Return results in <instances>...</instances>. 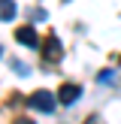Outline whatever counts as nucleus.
<instances>
[{
    "instance_id": "20e7f679",
    "label": "nucleus",
    "mask_w": 121,
    "mask_h": 124,
    "mask_svg": "<svg viewBox=\"0 0 121 124\" xmlns=\"http://www.w3.org/2000/svg\"><path fill=\"white\" fill-rule=\"evenodd\" d=\"M82 94V88L79 85H60V91H58V100L60 103H76V97Z\"/></svg>"
},
{
    "instance_id": "39448f33",
    "label": "nucleus",
    "mask_w": 121,
    "mask_h": 124,
    "mask_svg": "<svg viewBox=\"0 0 121 124\" xmlns=\"http://www.w3.org/2000/svg\"><path fill=\"white\" fill-rule=\"evenodd\" d=\"M15 18V3L12 0H0V21H12Z\"/></svg>"
},
{
    "instance_id": "f03ea898",
    "label": "nucleus",
    "mask_w": 121,
    "mask_h": 124,
    "mask_svg": "<svg viewBox=\"0 0 121 124\" xmlns=\"http://www.w3.org/2000/svg\"><path fill=\"white\" fill-rule=\"evenodd\" d=\"M39 46H42V61H45V64H52V61L60 58V42H58V36H54V33H48Z\"/></svg>"
},
{
    "instance_id": "7ed1b4c3",
    "label": "nucleus",
    "mask_w": 121,
    "mask_h": 124,
    "mask_svg": "<svg viewBox=\"0 0 121 124\" xmlns=\"http://www.w3.org/2000/svg\"><path fill=\"white\" fill-rule=\"evenodd\" d=\"M15 39L24 42V46H30V48H39V36H36L33 27H18L15 30Z\"/></svg>"
},
{
    "instance_id": "f257e3e1",
    "label": "nucleus",
    "mask_w": 121,
    "mask_h": 124,
    "mask_svg": "<svg viewBox=\"0 0 121 124\" xmlns=\"http://www.w3.org/2000/svg\"><path fill=\"white\" fill-rule=\"evenodd\" d=\"M30 109H36V112H54V103H58V100H54V97L52 94H48V91H36V94H30Z\"/></svg>"
}]
</instances>
